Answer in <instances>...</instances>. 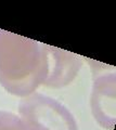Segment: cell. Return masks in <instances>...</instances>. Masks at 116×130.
Returning a JSON list of instances; mask_svg holds the SVG:
<instances>
[{
  "label": "cell",
  "mask_w": 116,
  "mask_h": 130,
  "mask_svg": "<svg viewBox=\"0 0 116 130\" xmlns=\"http://www.w3.org/2000/svg\"><path fill=\"white\" fill-rule=\"evenodd\" d=\"M46 77L45 43L0 29V85L25 98L41 86Z\"/></svg>",
  "instance_id": "cell-1"
},
{
  "label": "cell",
  "mask_w": 116,
  "mask_h": 130,
  "mask_svg": "<svg viewBox=\"0 0 116 130\" xmlns=\"http://www.w3.org/2000/svg\"><path fill=\"white\" fill-rule=\"evenodd\" d=\"M18 111L30 130H78L73 113L60 101L42 93L25 96Z\"/></svg>",
  "instance_id": "cell-2"
},
{
  "label": "cell",
  "mask_w": 116,
  "mask_h": 130,
  "mask_svg": "<svg viewBox=\"0 0 116 130\" xmlns=\"http://www.w3.org/2000/svg\"><path fill=\"white\" fill-rule=\"evenodd\" d=\"M46 77L42 86L60 89L66 87L78 75L82 61L78 54L45 43Z\"/></svg>",
  "instance_id": "cell-3"
},
{
  "label": "cell",
  "mask_w": 116,
  "mask_h": 130,
  "mask_svg": "<svg viewBox=\"0 0 116 130\" xmlns=\"http://www.w3.org/2000/svg\"><path fill=\"white\" fill-rule=\"evenodd\" d=\"M115 73L100 75L94 79L90 96L91 112L97 123L107 130H113L115 125Z\"/></svg>",
  "instance_id": "cell-4"
},
{
  "label": "cell",
  "mask_w": 116,
  "mask_h": 130,
  "mask_svg": "<svg viewBox=\"0 0 116 130\" xmlns=\"http://www.w3.org/2000/svg\"><path fill=\"white\" fill-rule=\"evenodd\" d=\"M0 130H30L19 115L8 111H0Z\"/></svg>",
  "instance_id": "cell-5"
}]
</instances>
